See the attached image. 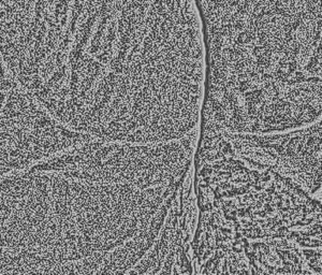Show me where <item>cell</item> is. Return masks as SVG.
I'll return each instance as SVG.
<instances>
[{"label":"cell","mask_w":322,"mask_h":275,"mask_svg":"<svg viewBox=\"0 0 322 275\" xmlns=\"http://www.w3.org/2000/svg\"><path fill=\"white\" fill-rule=\"evenodd\" d=\"M208 44H262L321 25V0H194Z\"/></svg>","instance_id":"cell-1"}]
</instances>
